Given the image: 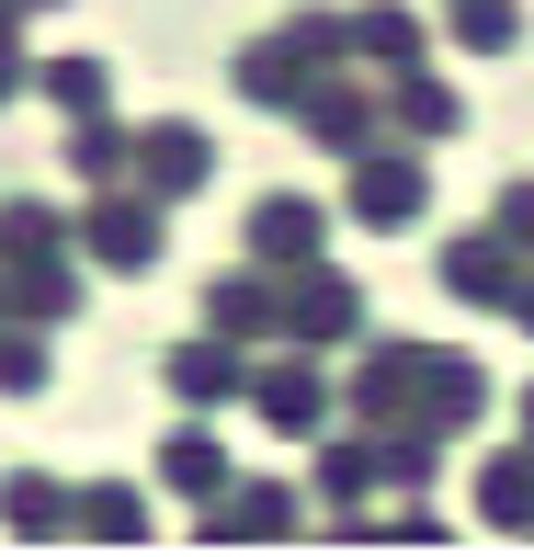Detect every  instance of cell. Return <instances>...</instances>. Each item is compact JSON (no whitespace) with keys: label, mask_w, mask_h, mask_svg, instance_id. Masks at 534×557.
I'll return each mask as SVG.
<instances>
[{"label":"cell","mask_w":534,"mask_h":557,"mask_svg":"<svg viewBox=\"0 0 534 557\" xmlns=\"http://www.w3.org/2000/svg\"><path fill=\"white\" fill-rule=\"evenodd\" d=\"M160 216H171V206H148L137 183H103V206L69 227V239H80V262H91V273H125V285H137V273H160V250H171V239H160Z\"/></svg>","instance_id":"6da1fadb"},{"label":"cell","mask_w":534,"mask_h":557,"mask_svg":"<svg viewBox=\"0 0 534 557\" xmlns=\"http://www.w3.org/2000/svg\"><path fill=\"white\" fill-rule=\"evenodd\" d=\"M125 183H137L148 206H183V194L216 183V137H206V125H183V114L137 125V148H125Z\"/></svg>","instance_id":"7a4b0ae2"},{"label":"cell","mask_w":534,"mask_h":557,"mask_svg":"<svg viewBox=\"0 0 534 557\" xmlns=\"http://www.w3.org/2000/svg\"><path fill=\"white\" fill-rule=\"evenodd\" d=\"M341 206H352V227H421V216H432L421 148H387V137L352 148V194H341Z\"/></svg>","instance_id":"3957f363"},{"label":"cell","mask_w":534,"mask_h":557,"mask_svg":"<svg viewBox=\"0 0 534 557\" xmlns=\"http://www.w3.org/2000/svg\"><path fill=\"white\" fill-rule=\"evenodd\" d=\"M273 319H285L273 342H352V331H364V285L330 273V250H319V262L285 273V308H273Z\"/></svg>","instance_id":"277c9868"},{"label":"cell","mask_w":534,"mask_h":557,"mask_svg":"<svg viewBox=\"0 0 534 557\" xmlns=\"http://www.w3.org/2000/svg\"><path fill=\"white\" fill-rule=\"evenodd\" d=\"M421 364H432V342H375L364 364H352V398H341V410L364 421V433L410 421V410H421Z\"/></svg>","instance_id":"5b68a950"},{"label":"cell","mask_w":534,"mask_h":557,"mask_svg":"<svg viewBox=\"0 0 534 557\" xmlns=\"http://www.w3.org/2000/svg\"><path fill=\"white\" fill-rule=\"evenodd\" d=\"M160 387L183 398V410H216V398H239V387H250V342H227V331L171 342V352H160Z\"/></svg>","instance_id":"8992f818"},{"label":"cell","mask_w":534,"mask_h":557,"mask_svg":"<svg viewBox=\"0 0 534 557\" xmlns=\"http://www.w3.org/2000/svg\"><path fill=\"white\" fill-rule=\"evenodd\" d=\"M239 398L262 410V433H296V444H308L319 421L341 410V398H330V375L308 364V352H296V364H250V387H239Z\"/></svg>","instance_id":"52a82bcc"},{"label":"cell","mask_w":534,"mask_h":557,"mask_svg":"<svg viewBox=\"0 0 534 557\" xmlns=\"http://www.w3.org/2000/svg\"><path fill=\"white\" fill-rule=\"evenodd\" d=\"M296 125H308V137L330 148V160H352V148H375V137H387L375 91H364V81H341V69H319V81H308V103H296Z\"/></svg>","instance_id":"ba28073f"},{"label":"cell","mask_w":534,"mask_h":557,"mask_svg":"<svg viewBox=\"0 0 534 557\" xmlns=\"http://www.w3.org/2000/svg\"><path fill=\"white\" fill-rule=\"evenodd\" d=\"M512 285H523V250L500 239V227L444 239V296H455V308H512Z\"/></svg>","instance_id":"9c48e42d"},{"label":"cell","mask_w":534,"mask_h":557,"mask_svg":"<svg viewBox=\"0 0 534 557\" xmlns=\"http://www.w3.org/2000/svg\"><path fill=\"white\" fill-rule=\"evenodd\" d=\"M319 250H330V206L319 194H262V206H250V262L296 273V262H319Z\"/></svg>","instance_id":"30bf717a"},{"label":"cell","mask_w":534,"mask_h":557,"mask_svg":"<svg viewBox=\"0 0 534 557\" xmlns=\"http://www.w3.org/2000/svg\"><path fill=\"white\" fill-rule=\"evenodd\" d=\"M296 535V490H273V478H227L206 500V546H273Z\"/></svg>","instance_id":"8fae6325"},{"label":"cell","mask_w":534,"mask_h":557,"mask_svg":"<svg viewBox=\"0 0 534 557\" xmlns=\"http://www.w3.org/2000/svg\"><path fill=\"white\" fill-rule=\"evenodd\" d=\"M273 308H285V273H273V262H239V273L206 285V331H227V342H273V331H285Z\"/></svg>","instance_id":"7c38bea8"},{"label":"cell","mask_w":534,"mask_h":557,"mask_svg":"<svg viewBox=\"0 0 534 557\" xmlns=\"http://www.w3.org/2000/svg\"><path fill=\"white\" fill-rule=\"evenodd\" d=\"M341 58H352V69H421L432 35H421L410 0H364V12H341Z\"/></svg>","instance_id":"4fadbf2b"},{"label":"cell","mask_w":534,"mask_h":557,"mask_svg":"<svg viewBox=\"0 0 534 557\" xmlns=\"http://www.w3.org/2000/svg\"><path fill=\"white\" fill-rule=\"evenodd\" d=\"M375 114H387V137H410V148H444V137H455V91L432 81V69H387Z\"/></svg>","instance_id":"5bb4252c"},{"label":"cell","mask_w":534,"mask_h":557,"mask_svg":"<svg viewBox=\"0 0 534 557\" xmlns=\"http://www.w3.org/2000/svg\"><path fill=\"white\" fill-rule=\"evenodd\" d=\"M308 81H319V58H308L296 35H262V46L239 58V103H262V114H296V103H308Z\"/></svg>","instance_id":"9a60e30c"},{"label":"cell","mask_w":534,"mask_h":557,"mask_svg":"<svg viewBox=\"0 0 534 557\" xmlns=\"http://www.w3.org/2000/svg\"><path fill=\"white\" fill-rule=\"evenodd\" d=\"M0 523H12V535H35V546H58V535H69V478L12 467V478H0Z\"/></svg>","instance_id":"2e32d148"},{"label":"cell","mask_w":534,"mask_h":557,"mask_svg":"<svg viewBox=\"0 0 534 557\" xmlns=\"http://www.w3.org/2000/svg\"><path fill=\"white\" fill-rule=\"evenodd\" d=\"M12 285H0V308H23V319H69L80 308V273L58 262V250H23V262H0Z\"/></svg>","instance_id":"e0dca14e"},{"label":"cell","mask_w":534,"mask_h":557,"mask_svg":"<svg viewBox=\"0 0 534 557\" xmlns=\"http://www.w3.org/2000/svg\"><path fill=\"white\" fill-rule=\"evenodd\" d=\"M69 535H91V546H148V500L137 490H69Z\"/></svg>","instance_id":"ac0fdd59"},{"label":"cell","mask_w":534,"mask_h":557,"mask_svg":"<svg viewBox=\"0 0 534 557\" xmlns=\"http://www.w3.org/2000/svg\"><path fill=\"white\" fill-rule=\"evenodd\" d=\"M477 512H489L500 535H534V444H512V455L477 467Z\"/></svg>","instance_id":"d6986e66"},{"label":"cell","mask_w":534,"mask_h":557,"mask_svg":"<svg viewBox=\"0 0 534 557\" xmlns=\"http://www.w3.org/2000/svg\"><path fill=\"white\" fill-rule=\"evenodd\" d=\"M160 490H183V500H216L227 490V444L206 433V421H183V433L160 444Z\"/></svg>","instance_id":"ffe728a7"},{"label":"cell","mask_w":534,"mask_h":557,"mask_svg":"<svg viewBox=\"0 0 534 557\" xmlns=\"http://www.w3.org/2000/svg\"><path fill=\"white\" fill-rule=\"evenodd\" d=\"M125 148H137V125H114V114H69V171H80L91 194L125 183Z\"/></svg>","instance_id":"44dd1931"},{"label":"cell","mask_w":534,"mask_h":557,"mask_svg":"<svg viewBox=\"0 0 534 557\" xmlns=\"http://www.w3.org/2000/svg\"><path fill=\"white\" fill-rule=\"evenodd\" d=\"M455 46H477V58L523 46V0H455Z\"/></svg>","instance_id":"7402d4cb"},{"label":"cell","mask_w":534,"mask_h":557,"mask_svg":"<svg viewBox=\"0 0 534 557\" xmlns=\"http://www.w3.org/2000/svg\"><path fill=\"white\" fill-rule=\"evenodd\" d=\"M35 91H46V103H58V114H103V58H58V69H35Z\"/></svg>","instance_id":"603a6c76"},{"label":"cell","mask_w":534,"mask_h":557,"mask_svg":"<svg viewBox=\"0 0 534 557\" xmlns=\"http://www.w3.org/2000/svg\"><path fill=\"white\" fill-rule=\"evenodd\" d=\"M23 250H69V216L58 206H0V262H23Z\"/></svg>","instance_id":"cb8c5ba5"},{"label":"cell","mask_w":534,"mask_h":557,"mask_svg":"<svg viewBox=\"0 0 534 557\" xmlns=\"http://www.w3.org/2000/svg\"><path fill=\"white\" fill-rule=\"evenodd\" d=\"M319 490H330V500L375 490V433H364V444H330V455H319Z\"/></svg>","instance_id":"d4e9b609"},{"label":"cell","mask_w":534,"mask_h":557,"mask_svg":"<svg viewBox=\"0 0 534 557\" xmlns=\"http://www.w3.org/2000/svg\"><path fill=\"white\" fill-rule=\"evenodd\" d=\"M0 387H12V398L46 387V342H35V331H0Z\"/></svg>","instance_id":"484cf974"},{"label":"cell","mask_w":534,"mask_h":557,"mask_svg":"<svg viewBox=\"0 0 534 557\" xmlns=\"http://www.w3.org/2000/svg\"><path fill=\"white\" fill-rule=\"evenodd\" d=\"M489 227H500V239H512L523 262H534V171H523V183H500V206H489Z\"/></svg>","instance_id":"4316f807"},{"label":"cell","mask_w":534,"mask_h":557,"mask_svg":"<svg viewBox=\"0 0 534 557\" xmlns=\"http://www.w3.org/2000/svg\"><path fill=\"white\" fill-rule=\"evenodd\" d=\"M285 35H296V46H308V58H319V69H341V12H296V23H285Z\"/></svg>","instance_id":"83f0119b"},{"label":"cell","mask_w":534,"mask_h":557,"mask_svg":"<svg viewBox=\"0 0 534 557\" xmlns=\"http://www.w3.org/2000/svg\"><path fill=\"white\" fill-rule=\"evenodd\" d=\"M23 81H35V69H23V46H0V103H12Z\"/></svg>","instance_id":"f1b7e54d"},{"label":"cell","mask_w":534,"mask_h":557,"mask_svg":"<svg viewBox=\"0 0 534 557\" xmlns=\"http://www.w3.org/2000/svg\"><path fill=\"white\" fill-rule=\"evenodd\" d=\"M512 319H523V331H534V262H523V285H512Z\"/></svg>","instance_id":"f546056e"},{"label":"cell","mask_w":534,"mask_h":557,"mask_svg":"<svg viewBox=\"0 0 534 557\" xmlns=\"http://www.w3.org/2000/svg\"><path fill=\"white\" fill-rule=\"evenodd\" d=\"M12 12H69V0H12Z\"/></svg>","instance_id":"4dcf8cb0"},{"label":"cell","mask_w":534,"mask_h":557,"mask_svg":"<svg viewBox=\"0 0 534 557\" xmlns=\"http://www.w3.org/2000/svg\"><path fill=\"white\" fill-rule=\"evenodd\" d=\"M523 444H534V387H523Z\"/></svg>","instance_id":"1f68e13d"}]
</instances>
